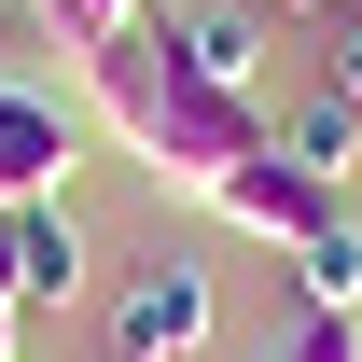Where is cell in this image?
<instances>
[{
    "label": "cell",
    "mask_w": 362,
    "mask_h": 362,
    "mask_svg": "<svg viewBox=\"0 0 362 362\" xmlns=\"http://www.w3.org/2000/svg\"><path fill=\"white\" fill-rule=\"evenodd\" d=\"M279 265H293V307H307V320H362V223H349V209H334L307 251H279Z\"/></svg>",
    "instance_id": "cell-8"
},
{
    "label": "cell",
    "mask_w": 362,
    "mask_h": 362,
    "mask_svg": "<svg viewBox=\"0 0 362 362\" xmlns=\"http://www.w3.org/2000/svg\"><path fill=\"white\" fill-rule=\"evenodd\" d=\"M209 209H223L237 237H265V251H307V237L334 223V209H349V195H320L307 168H279V153H251V168H237L223 195H209Z\"/></svg>",
    "instance_id": "cell-4"
},
{
    "label": "cell",
    "mask_w": 362,
    "mask_h": 362,
    "mask_svg": "<svg viewBox=\"0 0 362 362\" xmlns=\"http://www.w3.org/2000/svg\"><path fill=\"white\" fill-rule=\"evenodd\" d=\"M279 168H307L320 195H349V168H362V112H349L334 84H320V98H293V112H279Z\"/></svg>",
    "instance_id": "cell-7"
},
{
    "label": "cell",
    "mask_w": 362,
    "mask_h": 362,
    "mask_svg": "<svg viewBox=\"0 0 362 362\" xmlns=\"http://www.w3.org/2000/svg\"><path fill=\"white\" fill-rule=\"evenodd\" d=\"M70 168H84V112L0 70V209H42V195H70Z\"/></svg>",
    "instance_id": "cell-3"
},
{
    "label": "cell",
    "mask_w": 362,
    "mask_h": 362,
    "mask_svg": "<svg viewBox=\"0 0 362 362\" xmlns=\"http://www.w3.org/2000/svg\"><path fill=\"white\" fill-rule=\"evenodd\" d=\"M265 362H362V320H293Z\"/></svg>",
    "instance_id": "cell-11"
},
{
    "label": "cell",
    "mask_w": 362,
    "mask_h": 362,
    "mask_svg": "<svg viewBox=\"0 0 362 362\" xmlns=\"http://www.w3.org/2000/svg\"><path fill=\"white\" fill-rule=\"evenodd\" d=\"M209 265H181V251H153V265L112 293V362H195L209 349Z\"/></svg>",
    "instance_id": "cell-2"
},
{
    "label": "cell",
    "mask_w": 362,
    "mask_h": 362,
    "mask_svg": "<svg viewBox=\"0 0 362 362\" xmlns=\"http://www.w3.org/2000/svg\"><path fill=\"white\" fill-rule=\"evenodd\" d=\"M84 84H98V126L126 139V153L168 181V195H195V209H209V195H223L251 153H279V112H265V98L195 84V70L168 56V28H126L112 56H84Z\"/></svg>",
    "instance_id": "cell-1"
},
{
    "label": "cell",
    "mask_w": 362,
    "mask_h": 362,
    "mask_svg": "<svg viewBox=\"0 0 362 362\" xmlns=\"http://www.w3.org/2000/svg\"><path fill=\"white\" fill-rule=\"evenodd\" d=\"M320 84L362 112V0H334V14H320Z\"/></svg>",
    "instance_id": "cell-10"
},
{
    "label": "cell",
    "mask_w": 362,
    "mask_h": 362,
    "mask_svg": "<svg viewBox=\"0 0 362 362\" xmlns=\"http://www.w3.org/2000/svg\"><path fill=\"white\" fill-rule=\"evenodd\" d=\"M14 320H28V307H0V362H14Z\"/></svg>",
    "instance_id": "cell-14"
},
{
    "label": "cell",
    "mask_w": 362,
    "mask_h": 362,
    "mask_svg": "<svg viewBox=\"0 0 362 362\" xmlns=\"http://www.w3.org/2000/svg\"><path fill=\"white\" fill-rule=\"evenodd\" d=\"M168 56L195 70V84H223V98H265V14H251V0H195V14H168Z\"/></svg>",
    "instance_id": "cell-6"
},
{
    "label": "cell",
    "mask_w": 362,
    "mask_h": 362,
    "mask_svg": "<svg viewBox=\"0 0 362 362\" xmlns=\"http://www.w3.org/2000/svg\"><path fill=\"white\" fill-rule=\"evenodd\" d=\"M28 14H42V28H56L70 56H112L126 28H153V0H28Z\"/></svg>",
    "instance_id": "cell-9"
},
{
    "label": "cell",
    "mask_w": 362,
    "mask_h": 362,
    "mask_svg": "<svg viewBox=\"0 0 362 362\" xmlns=\"http://www.w3.org/2000/svg\"><path fill=\"white\" fill-rule=\"evenodd\" d=\"M14 42H28V14H14V0H0V56H14Z\"/></svg>",
    "instance_id": "cell-12"
},
{
    "label": "cell",
    "mask_w": 362,
    "mask_h": 362,
    "mask_svg": "<svg viewBox=\"0 0 362 362\" xmlns=\"http://www.w3.org/2000/svg\"><path fill=\"white\" fill-rule=\"evenodd\" d=\"M0 307H14V237H0Z\"/></svg>",
    "instance_id": "cell-13"
},
{
    "label": "cell",
    "mask_w": 362,
    "mask_h": 362,
    "mask_svg": "<svg viewBox=\"0 0 362 362\" xmlns=\"http://www.w3.org/2000/svg\"><path fill=\"white\" fill-rule=\"evenodd\" d=\"M279 14H334V0H279Z\"/></svg>",
    "instance_id": "cell-15"
},
{
    "label": "cell",
    "mask_w": 362,
    "mask_h": 362,
    "mask_svg": "<svg viewBox=\"0 0 362 362\" xmlns=\"http://www.w3.org/2000/svg\"><path fill=\"white\" fill-rule=\"evenodd\" d=\"M0 237H14V307L42 320V307H70L98 279V251H84V223H70V195H42V209H0Z\"/></svg>",
    "instance_id": "cell-5"
}]
</instances>
